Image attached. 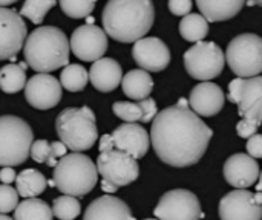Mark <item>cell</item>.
Returning a JSON list of instances; mask_svg holds the SVG:
<instances>
[{"label":"cell","mask_w":262,"mask_h":220,"mask_svg":"<svg viewBox=\"0 0 262 220\" xmlns=\"http://www.w3.org/2000/svg\"><path fill=\"white\" fill-rule=\"evenodd\" d=\"M212 136L213 130L189 109L186 98L158 112L149 135L157 156L177 168L200 162Z\"/></svg>","instance_id":"obj_1"},{"label":"cell","mask_w":262,"mask_h":220,"mask_svg":"<svg viewBox=\"0 0 262 220\" xmlns=\"http://www.w3.org/2000/svg\"><path fill=\"white\" fill-rule=\"evenodd\" d=\"M103 31L121 43H135L150 31L155 8L149 0H111L103 9Z\"/></svg>","instance_id":"obj_2"},{"label":"cell","mask_w":262,"mask_h":220,"mask_svg":"<svg viewBox=\"0 0 262 220\" xmlns=\"http://www.w3.org/2000/svg\"><path fill=\"white\" fill-rule=\"evenodd\" d=\"M69 40L57 26H38L25 40L26 66L38 74H49L69 63Z\"/></svg>","instance_id":"obj_3"},{"label":"cell","mask_w":262,"mask_h":220,"mask_svg":"<svg viewBox=\"0 0 262 220\" xmlns=\"http://www.w3.org/2000/svg\"><path fill=\"white\" fill-rule=\"evenodd\" d=\"M55 132L60 142L72 153L89 150L98 139L95 115L88 106L63 109L55 118Z\"/></svg>","instance_id":"obj_4"},{"label":"cell","mask_w":262,"mask_h":220,"mask_svg":"<svg viewBox=\"0 0 262 220\" xmlns=\"http://www.w3.org/2000/svg\"><path fill=\"white\" fill-rule=\"evenodd\" d=\"M54 187L64 196L83 198L91 193L98 181L97 167L83 153L64 155L54 167Z\"/></svg>","instance_id":"obj_5"},{"label":"cell","mask_w":262,"mask_h":220,"mask_svg":"<svg viewBox=\"0 0 262 220\" xmlns=\"http://www.w3.org/2000/svg\"><path fill=\"white\" fill-rule=\"evenodd\" d=\"M34 133L29 124L14 115L0 116V165H21L29 158Z\"/></svg>","instance_id":"obj_6"},{"label":"cell","mask_w":262,"mask_h":220,"mask_svg":"<svg viewBox=\"0 0 262 220\" xmlns=\"http://www.w3.org/2000/svg\"><path fill=\"white\" fill-rule=\"evenodd\" d=\"M227 64L238 78H253L262 72V40L256 34L236 35L224 54Z\"/></svg>","instance_id":"obj_7"},{"label":"cell","mask_w":262,"mask_h":220,"mask_svg":"<svg viewBox=\"0 0 262 220\" xmlns=\"http://www.w3.org/2000/svg\"><path fill=\"white\" fill-rule=\"evenodd\" d=\"M224 64V51L213 41H200L184 54V66L187 74L201 83L220 77Z\"/></svg>","instance_id":"obj_8"},{"label":"cell","mask_w":262,"mask_h":220,"mask_svg":"<svg viewBox=\"0 0 262 220\" xmlns=\"http://www.w3.org/2000/svg\"><path fill=\"white\" fill-rule=\"evenodd\" d=\"M227 98L238 104L243 119L253 121L261 126L262 121V78L261 75L253 78H235L229 84Z\"/></svg>","instance_id":"obj_9"},{"label":"cell","mask_w":262,"mask_h":220,"mask_svg":"<svg viewBox=\"0 0 262 220\" xmlns=\"http://www.w3.org/2000/svg\"><path fill=\"white\" fill-rule=\"evenodd\" d=\"M95 167L97 173L101 175L103 181L115 185L117 188L132 184L140 176L138 161L117 149L101 152Z\"/></svg>","instance_id":"obj_10"},{"label":"cell","mask_w":262,"mask_h":220,"mask_svg":"<svg viewBox=\"0 0 262 220\" xmlns=\"http://www.w3.org/2000/svg\"><path fill=\"white\" fill-rule=\"evenodd\" d=\"M154 213L158 220H200L204 217L198 196L181 188L164 193Z\"/></svg>","instance_id":"obj_11"},{"label":"cell","mask_w":262,"mask_h":220,"mask_svg":"<svg viewBox=\"0 0 262 220\" xmlns=\"http://www.w3.org/2000/svg\"><path fill=\"white\" fill-rule=\"evenodd\" d=\"M69 51L81 61H97L103 58L107 51V37L100 26L83 25L78 26L69 40Z\"/></svg>","instance_id":"obj_12"},{"label":"cell","mask_w":262,"mask_h":220,"mask_svg":"<svg viewBox=\"0 0 262 220\" xmlns=\"http://www.w3.org/2000/svg\"><path fill=\"white\" fill-rule=\"evenodd\" d=\"M28 28L15 9L0 8V60L15 57L25 44Z\"/></svg>","instance_id":"obj_13"},{"label":"cell","mask_w":262,"mask_h":220,"mask_svg":"<svg viewBox=\"0 0 262 220\" xmlns=\"http://www.w3.org/2000/svg\"><path fill=\"white\" fill-rule=\"evenodd\" d=\"M25 98L34 109L49 110L61 100V86L58 80L49 74H37L26 80Z\"/></svg>","instance_id":"obj_14"},{"label":"cell","mask_w":262,"mask_h":220,"mask_svg":"<svg viewBox=\"0 0 262 220\" xmlns=\"http://www.w3.org/2000/svg\"><path fill=\"white\" fill-rule=\"evenodd\" d=\"M132 57L141 70L161 72L170 63V51L167 44L158 37H144L135 41Z\"/></svg>","instance_id":"obj_15"},{"label":"cell","mask_w":262,"mask_h":220,"mask_svg":"<svg viewBox=\"0 0 262 220\" xmlns=\"http://www.w3.org/2000/svg\"><path fill=\"white\" fill-rule=\"evenodd\" d=\"M111 135L114 149L129 155L135 161L146 156L150 147V138L146 129L135 123H124L118 126Z\"/></svg>","instance_id":"obj_16"},{"label":"cell","mask_w":262,"mask_h":220,"mask_svg":"<svg viewBox=\"0 0 262 220\" xmlns=\"http://www.w3.org/2000/svg\"><path fill=\"white\" fill-rule=\"evenodd\" d=\"M262 205L256 204L249 190H233L220 202L221 220H261Z\"/></svg>","instance_id":"obj_17"},{"label":"cell","mask_w":262,"mask_h":220,"mask_svg":"<svg viewBox=\"0 0 262 220\" xmlns=\"http://www.w3.org/2000/svg\"><path fill=\"white\" fill-rule=\"evenodd\" d=\"M224 101H226L224 90L218 84L206 81L196 84L192 89L187 104L190 106V110L201 118V116L218 115L224 107Z\"/></svg>","instance_id":"obj_18"},{"label":"cell","mask_w":262,"mask_h":220,"mask_svg":"<svg viewBox=\"0 0 262 220\" xmlns=\"http://www.w3.org/2000/svg\"><path fill=\"white\" fill-rule=\"evenodd\" d=\"M224 178L235 190H247L259 179V165L249 155H232L224 164Z\"/></svg>","instance_id":"obj_19"},{"label":"cell","mask_w":262,"mask_h":220,"mask_svg":"<svg viewBox=\"0 0 262 220\" xmlns=\"http://www.w3.org/2000/svg\"><path fill=\"white\" fill-rule=\"evenodd\" d=\"M83 220H135V217L126 202L106 194L89 204Z\"/></svg>","instance_id":"obj_20"},{"label":"cell","mask_w":262,"mask_h":220,"mask_svg":"<svg viewBox=\"0 0 262 220\" xmlns=\"http://www.w3.org/2000/svg\"><path fill=\"white\" fill-rule=\"evenodd\" d=\"M88 77L97 90L106 93L115 90L120 86L123 78V70L118 61H115L114 58L103 57L92 63Z\"/></svg>","instance_id":"obj_21"},{"label":"cell","mask_w":262,"mask_h":220,"mask_svg":"<svg viewBox=\"0 0 262 220\" xmlns=\"http://www.w3.org/2000/svg\"><path fill=\"white\" fill-rule=\"evenodd\" d=\"M114 113L126 123H150L158 113L157 103L154 98H146L141 101H118L112 106Z\"/></svg>","instance_id":"obj_22"},{"label":"cell","mask_w":262,"mask_h":220,"mask_svg":"<svg viewBox=\"0 0 262 220\" xmlns=\"http://www.w3.org/2000/svg\"><path fill=\"white\" fill-rule=\"evenodd\" d=\"M196 6L207 23L233 18L244 8L243 0H198Z\"/></svg>","instance_id":"obj_23"},{"label":"cell","mask_w":262,"mask_h":220,"mask_svg":"<svg viewBox=\"0 0 262 220\" xmlns=\"http://www.w3.org/2000/svg\"><path fill=\"white\" fill-rule=\"evenodd\" d=\"M121 87L127 98L134 101H141L150 96L154 90L152 75L141 69H134L121 78Z\"/></svg>","instance_id":"obj_24"},{"label":"cell","mask_w":262,"mask_h":220,"mask_svg":"<svg viewBox=\"0 0 262 220\" xmlns=\"http://www.w3.org/2000/svg\"><path fill=\"white\" fill-rule=\"evenodd\" d=\"M17 182V194L18 198H25V199H34L35 196L41 194L46 188V178L41 175V172L34 170V168H26L23 172H20L15 178Z\"/></svg>","instance_id":"obj_25"},{"label":"cell","mask_w":262,"mask_h":220,"mask_svg":"<svg viewBox=\"0 0 262 220\" xmlns=\"http://www.w3.org/2000/svg\"><path fill=\"white\" fill-rule=\"evenodd\" d=\"M26 63H9L0 69V89L5 93H17L26 84Z\"/></svg>","instance_id":"obj_26"},{"label":"cell","mask_w":262,"mask_h":220,"mask_svg":"<svg viewBox=\"0 0 262 220\" xmlns=\"http://www.w3.org/2000/svg\"><path fill=\"white\" fill-rule=\"evenodd\" d=\"M180 34L184 40L192 43L203 41L209 34V23L198 12H190L180 21Z\"/></svg>","instance_id":"obj_27"},{"label":"cell","mask_w":262,"mask_h":220,"mask_svg":"<svg viewBox=\"0 0 262 220\" xmlns=\"http://www.w3.org/2000/svg\"><path fill=\"white\" fill-rule=\"evenodd\" d=\"M51 207L34 198V199H25L17 205L14 210V219L12 220H52Z\"/></svg>","instance_id":"obj_28"},{"label":"cell","mask_w":262,"mask_h":220,"mask_svg":"<svg viewBox=\"0 0 262 220\" xmlns=\"http://www.w3.org/2000/svg\"><path fill=\"white\" fill-rule=\"evenodd\" d=\"M88 70L81 64H68L60 74V86L69 92H81L88 86Z\"/></svg>","instance_id":"obj_29"},{"label":"cell","mask_w":262,"mask_h":220,"mask_svg":"<svg viewBox=\"0 0 262 220\" xmlns=\"http://www.w3.org/2000/svg\"><path fill=\"white\" fill-rule=\"evenodd\" d=\"M55 6L54 0H28L23 3L20 9V17L31 20L35 25H41L46 14Z\"/></svg>","instance_id":"obj_30"},{"label":"cell","mask_w":262,"mask_h":220,"mask_svg":"<svg viewBox=\"0 0 262 220\" xmlns=\"http://www.w3.org/2000/svg\"><path fill=\"white\" fill-rule=\"evenodd\" d=\"M52 216L58 220H74L78 217L81 211V204L77 198L72 196H60L52 202Z\"/></svg>","instance_id":"obj_31"},{"label":"cell","mask_w":262,"mask_h":220,"mask_svg":"<svg viewBox=\"0 0 262 220\" xmlns=\"http://www.w3.org/2000/svg\"><path fill=\"white\" fill-rule=\"evenodd\" d=\"M61 11L71 18H83L89 17L95 8V2L88 0H61L60 2Z\"/></svg>","instance_id":"obj_32"},{"label":"cell","mask_w":262,"mask_h":220,"mask_svg":"<svg viewBox=\"0 0 262 220\" xmlns=\"http://www.w3.org/2000/svg\"><path fill=\"white\" fill-rule=\"evenodd\" d=\"M18 205V194L11 185H0V214L14 211Z\"/></svg>","instance_id":"obj_33"},{"label":"cell","mask_w":262,"mask_h":220,"mask_svg":"<svg viewBox=\"0 0 262 220\" xmlns=\"http://www.w3.org/2000/svg\"><path fill=\"white\" fill-rule=\"evenodd\" d=\"M49 150H51V142H48L46 139H38L31 144L29 156L37 164H46L49 158Z\"/></svg>","instance_id":"obj_34"},{"label":"cell","mask_w":262,"mask_h":220,"mask_svg":"<svg viewBox=\"0 0 262 220\" xmlns=\"http://www.w3.org/2000/svg\"><path fill=\"white\" fill-rule=\"evenodd\" d=\"M66 150H68V149H66L60 141L51 142V150H49V158H48V161H46V165L55 167L57 162H58V159L63 158V156L66 155Z\"/></svg>","instance_id":"obj_35"},{"label":"cell","mask_w":262,"mask_h":220,"mask_svg":"<svg viewBox=\"0 0 262 220\" xmlns=\"http://www.w3.org/2000/svg\"><path fill=\"white\" fill-rule=\"evenodd\" d=\"M258 129H259V126H256L253 121H249V119H241V121L238 123V126H236L238 135H239L241 138H244V139H249V138H252L253 135H256V133H258Z\"/></svg>","instance_id":"obj_36"},{"label":"cell","mask_w":262,"mask_h":220,"mask_svg":"<svg viewBox=\"0 0 262 220\" xmlns=\"http://www.w3.org/2000/svg\"><path fill=\"white\" fill-rule=\"evenodd\" d=\"M247 152H249V156L253 158L255 161L262 158V136L259 133L247 139Z\"/></svg>","instance_id":"obj_37"},{"label":"cell","mask_w":262,"mask_h":220,"mask_svg":"<svg viewBox=\"0 0 262 220\" xmlns=\"http://www.w3.org/2000/svg\"><path fill=\"white\" fill-rule=\"evenodd\" d=\"M169 9L173 15H187L192 11V2L190 0H170Z\"/></svg>","instance_id":"obj_38"},{"label":"cell","mask_w":262,"mask_h":220,"mask_svg":"<svg viewBox=\"0 0 262 220\" xmlns=\"http://www.w3.org/2000/svg\"><path fill=\"white\" fill-rule=\"evenodd\" d=\"M15 178H17V173L14 172V168H11V167H3V168L0 170V181H2L3 185L12 184V182L15 181Z\"/></svg>","instance_id":"obj_39"},{"label":"cell","mask_w":262,"mask_h":220,"mask_svg":"<svg viewBox=\"0 0 262 220\" xmlns=\"http://www.w3.org/2000/svg\"><path fill=\"white\" fill-rule=\"evenodd\" d=\"M112 149H114V144H112L111 135H103V138L100 139V153H101V152L112 150Z\"/></svg>","instance_id":"obj_40"},{"label":"cell","mask_w":262,"mask_h":220,"mask_svg":"<svg viewBox=\"0 0 262 220\" xmlns=\"http://www.w3.org/2000/svg\"><path fill=\"white\" fill-rule=\"evenodd\" d=\"M101 190H103L107 196H111V194H115L118 188H117L115 185H112V184H109V182L103 181V182H101Z\"/></svg>","instance_id":"obj_41"},{"label":"cell","mask_w":262,"mask_h":220,"mask_svg":"<svg viewBox=\"0 0 262 220\" xmlns=\"http://www.w3.org/2000/svg\"><path fill=\"white\" fill-rule=\"evenodd\" d=\"M12 3H14V0H2L0 2V8H6V6H9Z\"/></svg>","instance_id":"obj_42"},{"label":"cell","mask_w":262,"mask_h":220,"mask_svg":"<svg viewBox=\"0 0 262 220\" xmlns=\"http://www.w3.org/2000/svg\"><path fill=\"white\" fill-rule=\"evenodd\" d=\"M0 220H12L9 216H6V214H0Z\"/></svg>","instance_id":"obj_43"},{"label":"cell","mask_w":262,"mask_h":220,"mask_svg":"<svg viewBox=\"0 0 262 220\" xmlns=\"http://www.w3.org/2000/svg\"><path fill=\"white\" fill-rule=\"evenodd\" d=\"M144 220H158V219H144Z\"/></svg>","instance_id":"obj_44"}]
</instances>
